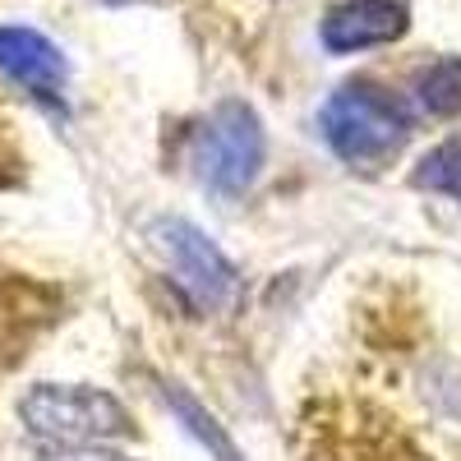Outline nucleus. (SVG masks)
<instances>
[{"label": "nucleus", "instance_id": "nucleus-1", "mask_svg": "<svg viewBox=\"0 0 461 461\" xmlns=\"http://www.w3.org/2000/svg\"><path fill=\"white\" fill-rule=\"evenodd\" d=\"M323 139L332 143V152L351 167H378L406 143L411 134V115L406 106L383 93L374 84H346L323 102Z\"/></svg>", "mask_w": 461, "mask_h": 461}, {"label": "nucleus", "instance_id": "nucleus-2", "mask_svg": "<svg viewBox=\"0 0 461 461\" xmlns=\"http://www.w3.org/2000/svg\"><path fill=\"white\" fill-rule=\"evenodd\" d=\"M19 415L32 438L60 443V447H84L93 438H115L130 429V415L121 411L115 397L93 393V388H56V383L32 388Z\"/></svg>", "mask_w": 461, "mask_h": 461}, {"label": "nucleus", "instance_id": "nucleus-3", "mask_svg": "<svg viewBox=\"0 0 461 461\" xmlns=\"http://www.w3.org/2000/svg\"><path fill=\"white\" fill-rule=\"evenodd\" d=\"M263 125L245 102H221L199 134V176L217 194H240L263 171Z\"/></svg>", "mask_w": 461, "mask_h": 461}, {"label": "nucleus", "instance_id": "nucleus-4", "mask_svg": "<svg viewBox=\"0 0 461 461\" xmlns=\"http://www.w3.org/2000/svg\"><path fill=\"white\" fill-rule=\"evenodd\" d=\"M158 245L171 263L176 282L194 295L203 310H226L230 300H236L240 291V277L236 267H230V258L203 236L199 226L189 221H162L158 226Z\"/></svg>", "mask_w": 461, "mask_h": 461}, {"label": "nucleus", "instance_id": "nucleus-5", "mask_svg": "<svg viewBox=\"0 0 461 461\" xmlns=\"http://www.w3.org/2000/svg\"><path fill=\"white\" fill-rule=\"evenodd\" d=\"M0 74H10L19 88H28L32 97H42L51 106L65 102L69 65H65L60 47L47 42L37 28H19V23L0 28Z\"/></svg>", "mask_w": 461, "mask_h": 461}, {"label": "nucleus", "instance_id": "nucleus-6", "mask_svg": "<svg viewBox=\"0 0 461 461\" xmlns=\"http://www.w3.org/2000/svg\"><path fill=\"white\" fill-rule=\"evenodd\" d=\"M406 32L402 0H346L323 19V47L328 51H365L383 47Z\"/></svg>", "mask_w": 461, "mask_h": 461}, {"label": "nucleus", "instance_id": "nucleus-7", "mask_svg": "<svg viewBox=\"0 0 461 461\" xmlns=\"http://www.w3.org/2000/svg\"><path fill=\"white\" fill-rule=\"evenodd\" d=\"M420 106L429 115H456L461 111V60H438L420 74Z\"/></svg>", "mask_w": 461, "mask_h": 461}, {"label": "nucleus", "instance_id": "nucleus-8", "mask_svg": "<svg viewBox=\"0 0 461 461\" xmlns=\"http://www.w3.org/2000/svg\"><path fill=\"white\" fill-rule=\"evenodd\" d=\"M420 185L425 189H438V194H452L461 199V134L438 143L425 162H420Z\"/></svg>", "mask_w": 461, "mask_h": 461}, {"label": "nucleus", "instance_id": "nucleus-9", "mask_svg": "<svg viewBox=\"0 0 461 461\" xmlns=\"http://www.w3.org/2000/svg\"><path fill=\"white\" fill-rule=\"evenodd\" d=\"M171 406L185 415V425L194 429V434H199V438H203V443H208V447H212L221 461H240V456H236V447H230V438L217 429V420H212V415H203V406H199L194 397H185V393L176 388V393H171Z\"/></svg>", "mask_w": 461, "mask_h": 461}, {"label": "nucleus", "instance_id": "nucleus-10", "mask_svg": "<svg viewBox=\"0 0 461 461\" xmlns=\"http://www.w3.org/2000/svg\"><path fill=\"white\" fill-rule=\"evenodd\" d=\"M10 341H14V304L5 295V282H0V369L10 360Z\"/></svg>", "mask_w": 461, "mask_h": 461}, {"label": "nucleus", "instance_id": "nucleus-11", "mask_svg": "<svg viewBox=\"0 0 461 461\" xmlns=\"http://www.w3.org/2000/svg\"><path fill=\"white\" fill-rule=\"evenodd\" d=\"M14 167H19V158H14V143H10V125H5V115H0V180H10Z\"/></svg>", "mask_w": 461, "mask_h": 461}, {"label": "nucleus", "instance_id": "nucleus-12", "mask_svg": "<svg viewBox=\"0 0 461 461\" xmlns=\"http://www.w3.org/2000/svg\"><path fill=\"white\" fill-rule=\"evenodd\" d=\"M47 461H125V456H115V452H97V447H69V452H56Z\"/></svg>", "mask_w": 461, "mask_h": 461}, {"label": "nucleus", "instance_id": "nucleus-13", "mask_svg": "<svg viewBox=\"0 0 461 461\" xmlns=\"http://www.w3.org/2000/svg\"><path fill=\"white\" fill-rule=\"evenodd\" d=\"M111 5H130V0H111Z\"/></svg>", "mask_w": 461, "mask_h": 461}]
</instances>
